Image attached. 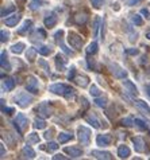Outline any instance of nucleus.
<instances>
[{"instance_id": "obj_1", "label": "nucleus", "mask_w": 150, "mask_h": 160, "mask_svg": "<svg viewBox=\"0 0 150 160\" xmlns=\"http://www.w3.org/2000/svg\"><path fill=\"white\" fill-rule=\"evenodd\" d=\"M49 90L54 94H60V96H64L67 100L73 98L74 96V89L72 86L67 85V83H54L49 88Z\"/></svg>"}, {"instance_id": "obj_2", "label": "nucleus", "mask_w": 150, "mask_h": 160, "mask_svg": "<svg viewBox=\"0 0 150 160\" xmlns=\"http://www.w3.org/2000/svg\"><path fill=\"white\" fill-rule=\"evenodd\" d=\"M77 137H78V141L81 143V145L87 147L91 143V129L84 125H80L77 128Z\"/></svg>"}, {"instance_id": "obj_3", "label": "nucleus", "mask_w": 150, "mask_h": 160, "mask_svg": "<svg viewBox=\"0 0 150 160\" xmlns=\"http://www.w3.org/2000/svg\"><path fill=\"white\" fill-rule=\"evenodd\" d=\"M14 127H15V129L18 131V133L22 135V133L27 129V127H29V120H27V117H26L23 113H18L15 120H14Z\"/></svg>"}, {"instance_id": "obj_4", "label": "nucleus", "mask_w": 150, "mask_h": 160, "mask_svg": "<svg viewBox=\"0 0 150 160\" xmlns=\"http://www.w3.org/2000/svg\"><path fill=\"white\" fill-rule=\"evenodd\" d=\"M37 112H38V114L41 117L47 118V117H50L53 114V112H54V108H53V105L50 104V101H45V102H41V104L38 105Z\"/></svg>"}, {"instance_id": "obj_5", "label": "nucleus", "mask_w": 150, "mask_h": 160, "mask_svg": "<svg viewBox=\"0 0 150 160\" xmlns=\"http://www.w3.org/2000/svg\"><path fill=\"white\" fill-rule=\"evenodd\" d=\"M15 102L18 105L20 106V108H27V106L31 104L33 102V96H30V94H27L26 92H20V93H18V94L15 96Z\"/></svg>"}, {"instance_id": "obj_6", "label": "nucleus", "mask_w": 150, "mask_h": 160, "mask_svg": "<svg viewBox=\"0 0 150 160\" xmlns=\"http://www.w3.org/2000/svg\"><path fill=\"white\" fill-rule=\"evenodd\" d=\"M68 42L70 47H73L74 50H81L83 47V38L74 31H69L68 32Z\"/></svg>"}, {"instance_id": "obj_7", "label": "nucleus", "mask_w": 150, "mask_h": 160, "mask_svg": "<svg viewBox=\"0 0 150 160\" xmlns=\"http://www.w3.org/2000/svg\"><path fill=\"white\" fill-rule=\"evenodd\" d=\"M108 69L110 72H111V74L114 75L115 78L118 79H125L127 77V72L123 68H121L118 63H114V62H108Z\"/></svg>"}, {"instance_id": "obj_8", "label": "nucleus", "mask_w": 150, "mask_h": 160, "mask_svg": "<svg viewBox=\"0 0 150 160\" xmlns=\"http://www.w3.org/2000/svg\"><path fill=\"white\" fill-rule=\"evenodd\" d=\"M54 39H56V43L58 44L61 48H62V51L65 52V54H68V55H70V57L74 55V52L70 51L69 48L65 46V43H64V30H58V31H57V32L54 34Z\"/></svg>"}, {"instance_id": "obj_9", "label": "nucleus", "mask_w": 150, "mask_h": 160, "mask_svg": "<svg viewBox=\"0 0 150 160\" xmlns=\"http://www.w3.org/2000/svg\"><path fill=\"white\" fill-rule=\"evenodd\" d=\"M26 90L33 93V94H37L38 93V79L34 77V75H29L27 79H26Z\"/></svg>"}, {"instance_id": "obj_10", "label": "nucleus", "mask_w": 150, "mask_h": 160, "mask_svg": "<svg viewBox=\"0 0 150 160\" xmlns=\"http://www.w3.org/2000/svg\"><path fill=\"white\" fill-rule=\"evenodd\" d=\"M91 155L96 159H100V160H111L112 159V155L111 152L108 151H99V149H94L91 152Z\"/></svg>"}, {"instance_id": "obj_11", "label": "nucleus", "mask_w": 150, "mask_h": 160, "mask_svg": "<svg viewBox=\"0 0 150 160\" xmlns=\"http://www.w3.org/2000/svg\"><path fill=\"white\" fill-rule=\"evenodd\" d=\"M111 140H112V137H111V135H108V133L98 135V137H96V144L100 147H107L111 144Z\"/></svg>"}, {"instance_id": "obj_12", "label": "nucleus", "mask_w": 150, "mask_h": 160, "mask_svg": "<svg viewBox=\"0 0 150 160\" xmlns=\"http://www.w3.org/2000/svg\"><path fill=\"white\" fill-rule=\"evenodd\" d=\"M20 19H22V15L18 12V14H14L10 18H6V19H4V24H6L7 27H15V26L20 22Z\"/></svg>"}, {"instance_id": "obj_13", "label": "nucleus", "mask_w": 150, "mask_h": 160, "mask_svg": "<svg viewBox=\"0 0 150 160\" xmlns=\"http://www.w3.org/2000/svg\"><path fill=\"white\" fill-rule=\"evenodd\" d=\"M64 151L73 159H77L83 155V151H81V148H78V147H65Z\"/></svg>"}, {"instance_id": "obj_14", "label": "nucleus", "mask_w": 150, "mask_h": 160, "mask_svg": "<svg viewBox=\"0 0 150 160\" xmlns=\"http://www.w3.org/2000/svg\"><path fill=\"white\" fill-rule=\"evenodd\" d=\"M20 158L22 159H34L35 158V151L30 145H24L20 151Z\"/></svg>"}, {"instance_id": "obj_15", "label": "nucleus", "mask_w": 150, "mask_h": 160, "mask_svg": "<svg viewBox=\"0 0 150 160\" xmlns=\"http://www.w3.org/2000/svg\"><path fill=\"white\" fill-rule=\"evenodd\" d=\"M133 144H134V149L137 151V152H145V140L142 139V137H133Z\"/></svg>"}, {"instance_id": "obj_16", "label": "nucleus", "mask_w": 150, "mask_h": 160, "mask_svg": "<svg viewBox=\"0 0 150 160\" xmlns=\"http://www.w3.org/2000/svg\"><path fill=\"white\" fill-rule=\"evenodd\" d=\"M0 66H2L3 70H6V72H8V70H11V66H10V62H8V54L6 50L2 51V54H0Z\"/></svg>"}, {"instance_id": "obj_17", "label": "nucleus", "mask_w": 150, "mask_h": 160, "mask_svg": "<svg viewBox=\"0 0 150 160\" xmlns=\"http://www.w3.org/2000/svg\"><path fill=\"white\" fill-rule=\"evenodd\" d=\"M135 106L138 108L139 112H142L143 114H147V116H150V106L145 101H142V100H135Z\"/></svg>"}, {"instance_id": "obj_18", "label": "nucleus", "mask_w": 150, "mask_h": 160, "mask_svg": "<svg viewBox=\"0 0 150 160\" xmlns=\"http://www.w3.org/2000/svg\"><path fill=\"white\" fill-rule=\"evenodd\" d=\"M57 22H58L57 16L54 14H51V15L46 16L45 19H43V24H45V27H47V28H53L57 24Z\"/></svg>"}, {"instance_id": "obj_19", "label": "nucleus", "mask_w": 150, "mask_h": 160, "mask_svg": "<svg viewBox=\"0 0 150 160\" xmlns=\"http://www.w3.org/2000/svg\"><path fill=\"white\" fill-rule=\"evenodd\" d=\"M85 120H87V122H89L92 127L96 128V129H99V128L101 127V125H100L99 118L96 117V114H95V113H89L88 116H85Z\"/></svg>"}, {"instance_id": "obj_20", "label": "nucleus", "mask_w": 150, "mask_h": 160, "mask_svg": "<svg viewBox=\"0 0 150 160\" xmlns=\"http://www.w3.org/2000/svg\"><path fill=\"white\" fill-rule=\"evenodd\" d=\"M14 88H15L14 78H11V77L3 78V89H4V90H6V92H11Z\"/></svg>"}, {"instance_id": "obj_21", "label": "nucleus", "mask_w": 150, "mask_h": 160, "mask_svg": "<svg viewBox=\"0 0 150 160\" xmlns=\"http://www.w3.org/2000/svg\"><path fill=\"white\" fill-rule=\"evenodd\" d=\"M130 153H131L130 152V148L127 145L123 144V145H119L118 147V156L121 158V159H127V158L130 156Z\"/></svg>"}, {"instance_id": "obj_22", "label": "nucleus", "mask_w": 150, "mask_h": 160, "mask_svg": "<svg viewBox=\"0 0 150 160\" xmlns=\"http://www.w3.org/2000/svg\"><path fill=\"white\" fill-rule=\"evenodd\" d=\"M37 54H38L37 48H35V47H29L27 51H26V59L31 63V62H34L35 59H37Z\"/></svg>"}, {"instance_id": "obj_23", "label": "nucleus", "mask_w": 150, "mask_h": 160, "mask_svg": "<svg viewBox=\"0 0 150 160\" xmlns=\"http://www.w3.org/2000/svg\"><path fill=\"white\" fill-rule=\"evenodd\" d=\"M123 86H125L127 89V92L131 93V94H134V96L138 94V89H137L134 82H131V81H129V79H126V81H123Z\"/></svg>"}, {"instance_id": "obj_24", "label": "nucleus", "mask_w": 150, "mask_h": 160, "mask_svg": "<svg viewBox=\"0 0 150 160\" xmlns=\"http://www.w3.org/2000/svg\"><path fill=\"white\" fill-rule=\"evenodd\" d=\"M73 81L76 82L78 86L87 88V86H88V83H89V78H88L87 75H78V77H76V78L73 79Z\"/></svg>"}, {"instance_id": "obj_25", "label": "nucleus", "mask_w": 150, "mask_h": 160, "mask_svg": "<svg viewBox=\"0 0 150 160\" xmlns=\"http://www.w3.org/2000/svg\"><path fill=\"white\" fill-rule=\"evenodd\" d=\"M73 139V135L72 133H67V132H60L58 133V143L60 144H65L68 143L69 140Z\"/></svg>"}, {"instance_id": "obj_26", "label": "nucleus", "mask_w": 150, "mask_h": 160, "mask_svg": "<svg viewBox=\"0 0 150 160\" xmlns=\"http://www.w3.org/2000/svg\"><path fill=\"white\" fill-rule=\"evenodd\" d=\"M14 11H15V6H12V4H7V6H4L2 10H0V16L6 18V16H8L10 14H12Z\"/></svg>"}, {"instance_id": "obj_27", "label": "nucleus", "mask_w": 150, "mask_h": 160, "mask_svg": "<svg viewBox=\"0 0 150 160\" xmlns=\"http://www.w3.org/2000/svg\"><path fill=\"white\" fill-rule=\"evenodd\" d=\"M31 26H33V22L31 20H24L23 24H22V27L18 28V34H20V35L27 34V31L31 28Z\"/></svg>"}, {"instance_id": "obj_28", "label": "nucleus", "mask_w": 150, "mask_h": 160, "mask_svg": "<svg viewBox=\"0 0 150 160\" xmlns=\"http://www.w3.org/2000/svg\"><path fill=\"white\" fill-rule=\"evenodd\" d=\"M35 37H38L39 41H43V39L46 38V32H45V30H43V28H37V30H35L34 35H31V41H33V42L37 41V38H35Z\"/></svg>"}, {"instance_id": "obj_29", "label": "nucleus", "mask_w": 150, "mask_h": 160, "mask_svg": "<svg viewBox=\"0 0 150 160\" xmlns=\"http://www.w3.org/2000/svg\"><path fill=\"white\" fill-rule=\"evenodd\" d=\"M24 43L23 42H18V43H15V44H12L11 46V51L14 52V54H20V52H23V50H24Z\"/></svg>"}, {"instance_id": "obj_30", "label": "nucleus", "mask_w": 150, "mask_h": 160, "mask_svg": "<svg viewBox=\"0 0 150 160\" xmlns=\"http://www.w3.org/2000/svg\"><path fill=\"white\" fill-rule=\"evenodd\" d=\"M65 63H67V59H64L62 55L57 54V55H56V65H57V69H58L60 72L65 69Z\"/></svg>"}, {"instance_id": "obj_31", "label": "nucleus", "mask_w": 150, "mask_h": 160, "mask_svg": "<svg viewBox=\"0 0 150 160\" xmlns=\"http://www.w3.org/2000/svg\"><path fill=\"white\" fill-rule=\"evenodd\" d=\"M100 27H103V20H101L100 16H96L95 23H94V38L98 37V31Z\"/></svg>"}, {"instance_id": "obj_32", "label": "nucleus", "mask_w": 150, "mask_h": 160, "mask_svg": "<svg viewBox=\"0 0 150 160\" xmlns=\"http://www.w3.org/2000/svg\"><path fill=\"white\" fill-rule=\"evenodd\" d=\"M47 147H41V149H45L47 152H54V151L58 149V144L54 143V141H49V144H46Z\"/></svg>"}, {"instance_id": "obj_33", "label": "nucleus", "mask_w": 150, "mask_h": 160, "mask_svg": "<svg viewBox=\"0 0 150 160\" xmlns=\"http://www.w3.org/2000/svg\"><path fill=\"white\" fill-rule=\"evenodd\" d=\"M94 102H95L96 106H99V108H105V106H107L108 100L105 98V97H96Z\"/></svg>"}, {"instance_id": "obj_34", "label": "nucleus", "mask_w": 150, "mask_h": 160, "mask_svg": "<svg viewBox=\"0 0 150 160\" xmlns=\"http://www.w3.org/2000/svg\"><path fill=\"white\" fill-rule=\"evenodd\" d=\"M98 48H99V46H98V43H96V42L89 43V46L87 47V54H88V55L96 54V52H98Z\"/></svg>"}, {"instance_id": "obj_35", "label": "nucleus", "mask_w": 150, "mask_h": 160, "mask_svg": "<svg viewBox=\"0 0 150 160\" xmlns=\"http://www.w3.org/2000/svg\"><path fill=\"white\" fill-rule=\"evenodd\" d=\"M34 128H35V129H45V128H46V122H45V120H43V117L34 120Z\"/></svg>"}, {"instance_id": "obj_36", "label": "nucleus", "mask_w": 150, "mask_h": 160, "mask_svg": "<svg viewBox=\"0 0 150 160\" xmlns=\"http://www.w3.org/2000/svg\"><path fill=\"white\" fill-rule=\"evenodd\" d=\"M87 20H88L87 14H77L76 16H74V22H76L77 24H85Z\"/></svg>"}, {"instance_id": "obj_37", "label": "nucleus", "mask_w": 150, "mask_h": 160, "mask_svg": "<svg viewBox=\"0 0 150 160\" xmlns=\"http://www.w3.org/2000/svg\"><path fill=\"white\" fill-rule=\"evenodd\" d=\"M38 52L41 55H50L51 52H53V48L49 47V46H41V47H38Z\"/></svg>"}, {"instance_id": "obj_38", "label": "nucleus", "mask_w": 150, "mask_h": 160, "mask_svg": "<svg viewBox=\"0 0 150 160\" xmlns=\"http://www.w3.org/2000/svg\"><path fill=\"white\" fill-rule=\"evenodd\" d=\"M121 124H122V125H123V127L131 128V127H133V125H134V124H135V120H134L133 117H125V118H123V120H122V121H121Z\"/></svg>"}, {"instance_id": "obj_39", "label": "nucleus", "mask_w": 150, "mask_h": 160, "mask_svg": "<svg viewBox=\"0 0 150 160\" xmlns=\"http://www.w3.org/2000/svg\"><path fill=\"white\" fill-rule=\"evenodd\" d=\"M27 140H29V143H33V144H38L39 143V140H41V139H39V136L37 135V133H30V135H29V137H27Z\"/></svg>"}, {"instance_id": "obj_40", "label": "nucleus", "mask_w": 150, "mask_h": 160, "mask_svg": "<svg viewBox=\"0 0 150 160\" xmlns=\"http://www.w3.org/2000/svg\"><path fill=\"white\" fill-rule=\"evenodd\" d=\"M39 7H41V0H31L29 4V8L31 11H37Z\"/></svg>"}, {"instance_id": "obj_41", "label": "nucleus", "mask_w": 150, "mask_h": 160, "mask_svg": "<svg viewBox=\"0 0 150 160\" xmlns=\"http://www.w3.org/2000/svg\"><path fill=\"white\" fill-rule=\"evenodd\" d=\"M0 106H2V113H6V114L14 113V109H12V108H7V106L4 105V100L3 98L0 100Z\"/></svg>"}, {"instance_id": "obj_42", "label": "nucleus", "mask_w": 150, "mask_h": 160, "mask_svg": "<svg viewBox=\"0 0 150 160\" xmlns=\"http://www.w3.org/2000/svg\"><path fill=\"white\" fill-rule=\"evenodd\" d=\"M8 39H10V32H8V31H6V30H2V31H0V42H2V43H6Z\"/></svg>"}, {"instance_id": "obj_43", "label": "nucleus", "mask_w": 150, "mask_h": 160, "mask_svg": "<svg viewBox=\"0 0 150 160\" xmlns=\"http://www.w3.org/2000/svg\"><path fill=\"white\" fill-rule=\"evenodd\" d=\"M38 65L41 66V68H42L43 70H45L46 73H50V68H49V63H47V62H46L45 59H39V61H38Z\"/></svg>"}, {"instance_id": "obj_44", "label": "nucleus", "mask_w": 150, "mask_h": 160, "mask_svg": "<svg viewBox=\"0 0 150 160\" xmlns=\"http://www.w3.org/2000/svg\"><path fill=\"white\" fill-rule=\"evenodd\" d=\"M131 20H133V23L135 24V26H142L143 24V20H142V18H141L139 15H133L131 16Z\"/></svg>"}, {"instance_id": "obj_45", "label": "nucleus", "mask_w": 150, "mask_h": 160, "mask_svg": "<svg viewBox=\"0 0 150 160\" xmlns=\"http://www.w3.org/2000/svg\"><path fill=\"white\" fill-rule=\"evenodd\" d=\"M74 78H76V68L72 66V68L69 69V73H68V79L69 81H73Z\"/></svg>"}, {"instance_id": "obj_46", "label": "nucleus", "mask_w": 150, "mask_h": 160, "mask_svg": "<svg viewBox=\"0 0 150 160\" xmlns=\"http://www.w3.org/2000/svg\"><path fill=\"white\" fill-rule=\"evenodd\" d=\"M135 125L138 128H141V129H143V131L147 129V125L145 124V121H142V120H139V118H135Z\"/></svg>"}, {"instance_id": "obj_47", "label": "nucleus", "mask_w": 150, "mask_h": 160, "mask_svg": "<svg viewBox=\"0 0 150 160\" xmlns=\"http://www.w3.org/2000/svg\"><path fill=\"white\" fill-rule=\"evenodd\" d=\"M104 0H91V4L92 7L96 8V10H99V8H101V6H103Z\"/></svg>"}, {"instance_id": "obj_48", "label": "nucleus", "mask_w": 150, "mask_h": 160, "mask_svg": "<svg viewBox=\"0 0 150 160\" xmlns=\"http://www.w3.org/2000/svg\"><path fill=\"white\" fill-rule=\"evenodd\" d=\"M89 93H91V96H94V97H99L100 90L98 89V86L92 85V86H91V89H89Z\"/></svg>"}, {"instance_id": "obj_49", "label": "nucleus", "mask_w": 150, "mask_h": 160, "mask_svg": "<svg viewBox=\"0 0 150 160\" xmlns=\"http://www.w3.org/2000/svg\"><path fill=\"white\" fill-rule=\"evenodd\" d=\"M141 2H143V0H126V4L129 7H133V6H137V4H139Z\"/></svg>"}, {"instance_id": "obj_50", "label": "nucleus", "mask_w": 150, "mask_h": 160, "mask_svg": "<svg viewBox=\"0 0 150 160\" xmlns=\"http://www.w3.org/2000/svg\"><path fill=\"white\" fill-rule=\"evenodd\" d=\"M126 52L129 55H138L139 54V50H138V48H127Z\"/></svg>"}, {"instance_id": "obj_51", "label": "nucleus", "mask_w": 150, "mask_h": 160, "mask_svg": "<svg viewBox=\"0 0 150 160\" xmlns=\"http://www.w3.org/2000/svg\"><path fill=\"white\" fill-rule=\"evenodd\" d=\"M3 137H4V139H7V140H8V143H10V145H11V147H14V145H15V141H12V140H11V133H8V132H7V133H4Z\"/></svg>"}, {"instance_id": "obj_52", "label": "nucleus", "mask_w": 150, "mask_h": 160, "mask_svg": "<svg viewBox=\"0 0 150 160\" xmlns=\"http://www.w3.org/2000/svg\"><path fill=\"white\" fill-rule=\"evenodd\" d=\"M53 132H54V129H53V128H51L50 131L45 132V135H43V137H45L46 140H50V139H51V136H53Z\"/></svg>"}, {"instance_id": "obj_53", "label": "nucleus", "mask_w": 150, "mask_h": 160, "mask_svg": "<svg viewBox=\"0 0 150 160\" xmlns=\"http://www.w3.org/2000/svg\"><path fill=\"white\" fill-rule=\"evenodd\" d=\"M65 159H68V158L64 156L62 153H57V155H54V156H53V160H65Z\"/></svg>"}, {"instance_id": "obj_54", "label": "nucleus", "mask_w": 150, "mask_h": 160, "mask_svg": "<svg viewBox=\"0 0 150 160\" xmlns=\"http://www.w3.org/2000/svg\"><path fill=\"white\" fill-rule=\"evenodd\" d=\"M4 155H6V148H4V144H0V158H4Z\"/></svg>"}, {"instance_id": "obj_55", "label": "nucleus", "mask_w": 150, "mask_h": 160, "mask_svg": "<svg viewBox=\"0 0 150 160\" xmlns=\"http://www.w3.org/2000/svg\"><path fill=\"white\" fill-rule=\"evenodd\" d=\"M141 14L145 15L146 18H150V14H149V11L146 10V8H142V10H141Z\"/></svg>"}, {"instance_id": "obj_56", "label": "nucleus", "mask_w": 150, "mask_h": 160, "mask_svg": "<svg viewBox=\"0 0 150 160\" xmlns=\"http://www.w3.org/2000/svg\"><path fill=\"white\" fill-rule=\"evenodd\" d=\"M146 90H147V94L150 96V83H149V85L146 86Z\"/></svg>"}, {"instance_id": "obj_57", "label": "nucleus", "mask_w": 150, "mask_h": 160, "mask_svg": "<svg viewBox=\"0 0 150 160\" xmlns=\"http://www.w3.org/2000/svg\"><path fill=\"white\" fill-rule=\"evenodd\" d=\"M146 38H147L149 41H150V32H146Z\"/></svg>"}, {"instance_id": "obj_58", "label": "nucleus", "mask_w": 150, "mask_h": 160, "mask_svg": "<svg viewBox=\"0 0 150 160\" xmlns=\"http://www.w3.org/2000/svg\"><path fill=\"white\" fill-rule=\"evenodd\" d=\"M149 73H150V66H149Z\"/></svg>"}, {"instance_id": "obj_59", "label": "nucleus", "mask_w": 150, "mask_h": 160, "mask_svg": "<svg viewBox=\"0 0 150 160\" xmlns=\"http://www.w3.org/2000/svg\"><path fill=\"white\" fill-rule=\"evenodd\" d=\"M149 124H150V122H149Z\"/></svg>"}]
</instances>
